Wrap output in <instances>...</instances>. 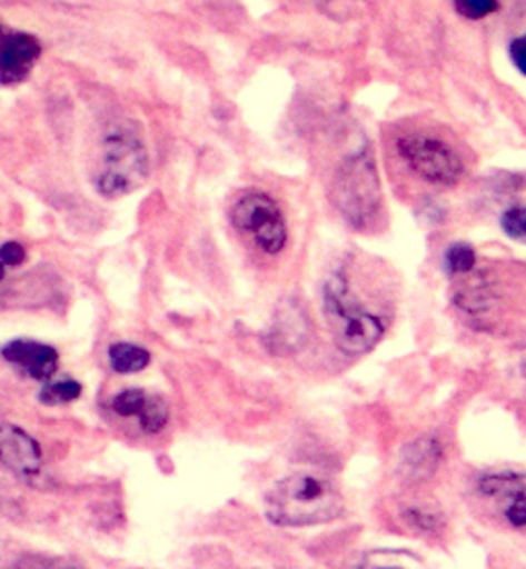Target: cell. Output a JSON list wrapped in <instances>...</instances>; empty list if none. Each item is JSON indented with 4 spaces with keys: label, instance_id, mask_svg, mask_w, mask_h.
<instances>
[{
    "label": "cell",
    "instance_id": "1",
    "mask_svg": "<svg viewBox=\"0 0 526 569\" xmlns=\"http://www.w3.org/2000/svg\"><path fill=\"white\" fill-rule=\"evenodd\" d=\"M344 512L338 489L317 475H290L266 496V516L280 527H315Z\"/></svg>",
    "mask_w": 526,
    "mask_h": 569
},
{
    "label": "cell",
    "instance_id": "2",
    "mask_svg": "<svg viewBox=\"0 0 526 569\" xmlns=\"http://www.w3.org/2000/svg\"><path fill=\"white\" fill-rule=\"evenodd\" d=\"M324 312L339 352L348 356L370 352L385 333L383 321L351 299L341 276H331L325 284Z\"/></svg>",
    "mask_w": 526,
    "mask_h": 569
},
{
    "label": "cell",
    "instance_id": "3",
    "mask_svg": "<svg viewBox=\"0 0 526 569\" xmlns=\"http://www.w3.org/2000/svg\"><path fill=\"white\" fill-rule=\"evenodd\" d=\"M149 177V154L132 130H116L103 147L97 190L106 198H122L138 190Z\"/></svg>",
    "mask_w": 526,
    "mask_h": 569
},
{
    "label": "cell",
    "instance_id": "4",
    "mask_svg": "<svg viewBox=\"0 0 526 569\" xmlns=\"http://www.w3.org/2000/svg\"><path fill=\"white\" fill-rule=\"evenodd\" d=\"M334 202L354 229H363L377 217L380 181L373 159L360 152L348 159L334 186Z\"/></svg>",
    "mask_w": 526,
    "mask_h": 569
},
{
    "label": "cell",
    "instance_id": "5",
    "mask_svg": "<svg viewBox=\"0 0 526 569\" xmlns=\"http://www.w3.org/2000/svg\"><path fill=\"white\" fill-rule=\"evenodd\" d=\"M230 220L237 231L249 234L257 247L270 256L280 253L288 241L280 206L261 191H251L239 198L230 210Z\"/></svg>",
    "mask_w": 526,
    "mask_h": 569
},
{
    "label": "cell",
    "instance_id": "6",
    "mask_svg": "<svg viewBox=\"0 0 526 569\" xmlns=\"http://www.w3.org/2000/svg\"><path fill=\"white\" fill-rule=\"evenodd\" d=\"M397 150L407 167L424 181L455 186L463 176V161L455 150L438 138L411 134L399 138Z\"/></svg>",
    "mask_w": 526,
    "mask_h": 569
},
{
    "label": "cell",
    "instance_id": "7",
    "mask_svg": "<svg viewBox=\"0 0 526 569\" xmlns=\"http://www.w3.org/2000/svg\"><path fill=\"white\" fill-rule=\"evenodd\" d=\"M40 54V41L33 36L0 26V81L4 84L23 81Z\"/></svg>",
    "mask_w": 526,
    "mask_h": 569
},
{
    "label": "cell",
    "instance_id": "8",
    "mask_svg": "<svg viewBox=\"0 0 526 569\" xmlns=\"http://www.w3.org/2000/svg\"><path fill=\"white\" fill-rule=\"evenodd\" d=\"M0 462L17 475H38L41 450L38 442L13 423H0Z\"/></svg>",
    "mask_w": 526,
    "mask_h": 569
},
{
    "label": "cell",
    "instance_id": "9",
    "mask_svg": "<svg viewBox=\"0 0 526 569\" xmlns=\"http://www.w3.org/2000/svg\"><path fill=\"white\" fill-rule=\"evenodd\" d=\"M113 411L122 418H138L147 435H159L169 421V407L157 395L142 389H126L113 399Z\"/></svg>",
    "mask_w": 526,
    "mask_h": 569
},
{
    "label": "cell",
    "instance_id": "10",
    "mask_svg": "<svg viewBox=\"0 0 526 569\" xmlns=\"http://www.w3.org/2000/svg\"><path fill=\"white\" fill-rule=\"evenodd\" d=\"M7 362L28 372L31 379H52L58 370V352L52 346H46L31 339H14L2 348Z\"/></svg>",
    "mask_w": 526,
    "mask_h": 569
},
{
    "label": "cell",
    "instance_id": "11",
    "mask_svg": "<svg viewBox=\"0 0 526 569\" xmlns=\"http://www.w3.org/2000/svg\"><path fill=\"white\" fill-rule=\"evenodd\" d=\"M440 461V447L436 440H418L404 455L407 473L411 477H428Z\"/></svg>",
    "mask_w": 526,
    "mask_h": 569
},
{
    "label": "cell",
    "instance_id": "12",
    "mask_svg": "<svg viewBox=\"0 0 526 569\" xmlns=\"http://www.w3.org/2000/svg\"><path fill=\"white\" fill-rule=\"evenodd\" d=\"M479 491L489 498L504 500V506H508L516 496L525 493V477L520 473L487 475L479 481Z\"/></svg>",
    "mask_w": 526,
    "mask_h": 569
},
{
    "label": "cell",
    "instance_id": "13",
    "mask_svg": "<svg viewBox=\"0 0 526 569\" xmlns=\"http://www.w3.org/2000/svg\"><path fill=\"white\" fill-rule=\"evenodd\" d=\"M109 365L120 375H132L149 367L150 353L132 343H113L109 348Z\"/></svg>",
    "mask_w": 526,
    "mask_h": 569
},
{
    "label": "cell",
    "instance_id": "14",
    "mask_svg": "<svg viewBox=\"0 0 526 569\" xmlns=\"http://www.w3.org/2000/svg\"><path fill=\"white\" fill-rule=\"evenodd\" d=\"M446 271L450 276H463V273H469L477 263V256H475V249L472 244L467 243H455L453 247H448L445 256Z\"/></svg>",
    "mask_w": 526,
    "mask_h": 569
},
{
    "label": "cell",
    "instance_id": "15",
    "mask_svg": "<svg viewBox=\"0 0 526 569\" xmlns=\"http://www.w3.org/2000/svg\"><path fill=\"white\" fill-rule=\"evenodd\" d=\"M82 387L77 380H60L48 385L40 395L41 403L46 406H60V403H70L81 397Z\"/></svg>",
    "mask_w": 526,
    "mask_h": 569
},
{
    "label": "cell",
    "instance_id": "16",
    "mask_svg": "<svg viewBox=\"0 0 526 569\" xmlns=\"http://www.w3.org/2000/svg\"><path fill=\"white\" fill-rule=\"evenodd\" d=\"M502 231L506 232L514 241H525L526 237V218L525 208L523 206H513L502 214Z\"/></svg>",
    "mask_w": 526,
    "mask_h": 569
},
{
    "label": "cell",
    "instance_id": "17",
    "mask_svg": "<svg viewBox=\"0 0 526 569\" xmlns=\"http://www.w3.org/2000/svg\"><path fill=\"white\" fill-rule=\"evenodd\" d=\"M455 9L460 17L477 21L498 11V0H455Z\"/></svg>",
    "mask_w": 526,
    "mask_h": 569
},
{
    "label": "cell",
    "instance_id": "18",
    "mask_svg": "<svg viewBox=\"0 0 526 569\" xmlns=\"http://www.w3.org/2000/svg\"><path fill=\"white\" fill-rule=\"evenodd\" d=\"M407 520L409 525H414L416 529H421L424 532H434V530L440 529L443 525V518L434 512H428L424 508H414L407 512Z\"/></svg>",
    "mask_w": 526,
    "mask_h": 569
},
{
    "label": "cell",
    "instance_id": "19",
    "mask_svg": "<svg viewBox=\"0 0 526 569\" xmlns=\"http://www.w3.org/2000/svg\"><path fill=\"white\" fill-rule=\"evenodd\" d=\"M504 516H506V520L516 527V529H523L526 522V500L525 493H520V496H516L513 502L508 503V506H504Z\"/></svg>",
    "mask_w": 526,
    "mask_h": 569
},
{
    "label": "cell",
    "instance_id": "20",
    "mask_svg": "<svg viewBox=\"0 0 526 569\" xmlns=\"http://www.w3.org/2000/svg\"><path fill=\"white\" fill-rule=\"evenodd\" d=\"M26 261V249L21 247V243H4L0 247V263L7 268H14V266H19V263H23Z\"/></svg>",
    "mask_w": 526,
    "mask_h": 569
},
{
    "label": "cell",
    "instance_id": "21",
    "mask_svg": "<svg viewBox=\"0 0 526 569\" xmlns=\"http://www.w3.org/2000/svg\"><path fill=\"white\" fill-rule=\"evenodd\" d=\"M510 58H513L516 68L520 72H525V40L523 38H518V40H514L510 43Z\"/></svg>",
    "mask_w": 526,
    "mask_h": 569
},
{
    "label": "cell",
    "instance_id": "22",
    "mask_svg": "<svg viewBox=\"0 0 526 569\" xmlns=\"http://www.w3.org/2000/svg\"><path fill=\"white\" fill-rule=\"evenodd\" d=\"M2 276H4V266L0 263V280H2Z\"/></svg>",
    "mask_w": 526,
    "mask_h": 569
}]
</instances>
